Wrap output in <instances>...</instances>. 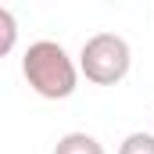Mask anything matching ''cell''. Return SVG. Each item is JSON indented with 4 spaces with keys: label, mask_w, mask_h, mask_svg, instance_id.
Segmentation results:
<instances>
[{
    "label": "cell",
    "mask_w": 154,
    "mask_h": 154,
    "mask_svg": "<svg viewBox=\"0 0 154 154\" xmlns=\"http://www.w3.org/2000/svg\"><path fill=\"white\" fill-rule=\"evenodd\" d=\"M22 75L32 86V93H39L43 100H65V97L75 93L82 72H79V65L72 61V54L61 43L36 39L22 54Z\"/></svg>",
    "instance_id": "1"
},
{
    "label": "cell",
    "mask_w": 154,
    "mask_h": 154,
    "mask_svg": "<svg viewBox=\"0 0 154 154\" xmlns=\"http://www.w3.org/2000/svg\"><path fill=\"white\" fill-rule=\"evenodd\" d=\"M133 50L118 32H97L82 43L79 50V72L93 86H115L129 75Z\"/></svg>",
    "instance_id": "2"
},
{
    "label": "cell",
    "mask_w": 154,
    "mask_h": 154,
    "mask_svg": "<svg viewBox=\"0 0 154 154\" xmlns=\"http://www.w3.org/2000/svg\"><path fill=\"white\" fill-rule=\"evenodd\" d=\"M54 154H104L100 140L90 136V133H65L57 143H54Z\"/></svg>",
    "instance_id": "3"
},
{
    "label": "cell",
    "mask_w": 154,
    "mask_h": 154,
    "mask_svg": "<svg viewBox=\"0 0 154 154\" xmlns=\"http://www.w3.org/2000/svg\"><path fill=\"white\" fill-rule=\"evenodd\" d=\"M14 39H18V22L7 7H0V54H11Z\"/></svg>",
    "instance_id": "4"
},
{
    "label": "cell",
    "mask_w": 154,
    "mask_h": 154,
    "mask_svg": "<svg viewBox=\"0 0 154 154\" xmlns=\"http://www.w3.org/2000/svg\"><path fill=\"white\" fill-rule=\"evenodd\" d=\"M118 154H154V133H129Z\"/></svg>",
    "instance_id": "5"
}]
</instances>
